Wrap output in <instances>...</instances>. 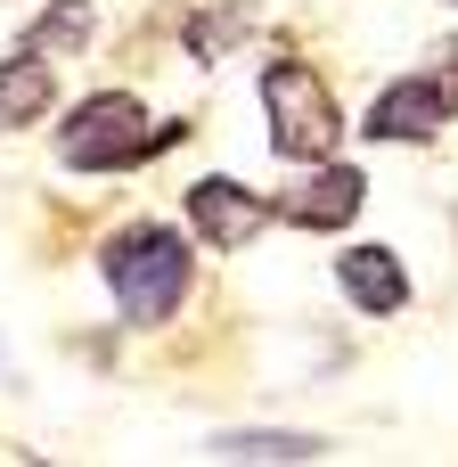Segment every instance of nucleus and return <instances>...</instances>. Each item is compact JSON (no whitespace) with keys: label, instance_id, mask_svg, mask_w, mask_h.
<instances>
[{"label":"nucleus","instance_id":"f257e3e1","mask_svg":"<svg viewBox=\"0 0 458 467\" xmlns=\"http://www.w3.org/2000/svg\"><path fill=\"white\" fill-rule=\"evenodd\" d=\"M98 271H107V287H115V304H123L131 328H164L188 304V238H172L156 222L115 230L98 246Z\"/></svg>","mask_w":458,"mask_h":467},{"label":"nucleus","instance_id":"7ed1b4c3","mask_svg":"<svg viewBox=\"0 0 458 467\" xmlns=\"http://www.w3.org/2000/svg\"><path fill=\"white\" fill-rule=\"evenodd\" d=\"M262 107H270V148H279L287 164H320V156H336L344 115H336L328 82H320L303 57H270V66H262Z\"/></svg>","mask_w":458,"mask_h":467},{"label":"nucleus","instance_id":"20e7f679","mask_svg":"<svg viewBox=\"0 0 458 467\" xmlns=\"http://www.w3.org/2000/svg\"><path fill=\"white\" fill-rule=\"evenodd\" d=\"M180 205H188V230L213 246V254H238V246H254V230L270 222V205L254 197V189H238V181H188L180 189Z\"/></svg>","mask_w":458,"mask_h":467},{"label":"nucleus","instance_id":"6e6552de","mask_svg":"<svg viewBox=\"0 0 458 467\" xmlns=\"http://www.w3.org/2000/svg\"><path fill=\"white\" fill-rule=\"evenodd\" d=\"M49 99H57V66H49V57H33V49L0 57V131L41 123V115H49Z\"/></svg>","mask_w":458,"mask_h":467},{"label":"nucleus","instance_id":"0eeeda50","mask_svg":"<svg viewBox=\"0 0 458 467\" xmlns=\"http://www.w3.org/2000/svg\"><path fill=\"white\" fill-rule=\"evenodd\" d=\"M361 197H369V181L352 172V164H336V156H320V172L287 197V222H303V230H344L352 213H361Z\"/></svg>","mask_w":458,"mask_h":467},{"label":"nucleus","instance_id":"1a4fd4ad","mask_svg":"<svg viewBox=\"0 0 458 467\" xmlns=\"http://www.w3.org/2000/svg\"><path fill=\"white\" fill-rule=\"evenodd\" d=\"M82 41H90V8H82V0H57V8L16 41V49H33V57H74Z\"/></svg>","mask_w":458,"mask_h":467},{"label":"nucleus","instance_id":"9d476101","mask_svg":"<svg viewBox=\"0 0 458 467\" xmlns=\"http://www.w3.org/2000/svg\"><path fill=\"white\" fill-rule=\"evenodd\" d=\"M320 435H213V460H320Z\"/></svg>","mask_w":458,"mask_h":467},{"label":"nucleus","instance_id":"423d86ee","mask_svg":"<svg viewBox=\"0 0 458 467\" xmlns=\"http://www.w3.org/2000/svg\"><path fill=\"white\" fill-rule=\"evenodd\" d=\"M336 287H344L352 312H369V320H385V312L410 304V271H402V254H385V246H344V254H336Z\"/></svg>","mask_w":458,"mask_h":467},{"label":"nucleus","instance_id":"39448f33","mask_svg":"<svg viewBox=\"0 0 458 467\" xmlns=\"http://www.w3.org/2000/svg\"><path fill=\"white\" fill-rule=\"evenodd\" d=\"M451 123V82L443 74H410V82H393V90H377L369 99V140H402V148H418V140H434Z\"/></svg>","mask_w":458,"mask_h":467},{"label":"nucleus","instance_id":"f03ea898","mask_svg":"<svg viewBox=\"0 0 458 467\" xmlns=\"http://www.w3.org/2000/svg\"><path fill=\"white\" fill-rule=\"evenodd\" d=\"M180 123H148V107L131 90H90L66 123H57V156L74 172H123V164H148L156 148H172Z\"/></svg>","mask_w":458,"mask_h":467}]
</instances>
